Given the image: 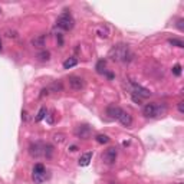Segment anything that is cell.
Segmentation results:
<instances>
[{
    "label": "cell",
    "instance_id": "obj_1",
    "mask_svg": "<svg viewBox=\"0 0 184 184\" xmlns=\"http://www.w3.org/2000/svg\"><path fill=\"white\" fill-rule=\"evenodd\" d=\"M109 58L112 59L114 62H128L131 59V52L128 45H124V43H118L115 45L111 51H109Z\"/></svg>",
    "mask_w": 184,
    "mask_h": 184
},
{
    "label": "cell",
    "instance_id": "obj_2",
    "mask_svg": "<svg viewBox=\"0 0 184 184\" xmlns=\"http://www.w3.org/2000/svg\"><path fill=\"white\" fill-rule=\"evenodd\" d=\"M75 24V20H73V17H72L71 13L65 12V13H62L61 16L58 17V20H56V26L63 29V30H71L72 27Z\"/></svg>",
    "mask_w": 184,
    "mask_h": 184
},
{
    "label": "cell",
    "instance_id": "obj_3",
    "mask_svg": "<svg viewBox=\"0 0 184 184\" xmlns=\"http://www.w3.org/2000/svg\"><path fill=\"white\" fill-rule=\"evenodd\" d=\"M165 111V108H161L160 105L157 104H147L143 108V115L147 116V118H155V116L161 115V114Z\"/></svg>",
    "mask_w": 184,
    "mask_h": 184
},
{
    "label": "cell",
    "instance_id": "obj_4",
    "mask_svg": "<svg viewBox=\"0 0 184 184\" xmlns=\"http://www.w3.org/2000/svg\"><path fill=\"white\" fill-rule=\"evenodd\" d=\"M131 88H133V92L131 94H135V95H138L140 98H150L151 96V91L150 89L144 88L143 85H140V84H137V82L131 81Z\"/></svg>",
    "mask_w": 184,
    "mask_h": 184
},
{
    "label": "cell",
    "instance_id": "obj_5",
    "mask_svg": "<svg viewBox=\"0 0 184 184\" xmlns=\"http://www.w3.org/2000/svg\"><path fill=\"white\" fill-rule=\"evenodd\" d=\"M116 155H118V151H116V148L115 147H109V148H106L105 151H104V154H102V161L105 164H114L116 161Z\"/></svg>",
    "mask_w": 184,
    "mask_h": 184
},
{
    "label": "cell",
    "instance_id": "obj_6",
    "mask_svg": "<svg viewBox=\"0 0 184 184\" xmlns=\"http://www.w3.org/2000/svg\"><path fill=\"white\" fill-rule=\"evenodd\" d=\"M69 86H71L72 89H75V91H81V89H84V86H85V81H84L81 76L72 75V76H69Z\"/></svg>",
    "mask_w": 184,
    "mask_h": 184
},
{
    "label": "cell",
    "instance_id": "obj_7",
    "mask_svg": "<svg viewBox=\"0 0 184 184\" xmlns=\"http://www.w3.org/2000/svg\"><path fill=\"white\" fill-rule=\"evenodd\" d=\"M29 154L35 158H39L41 155H43V145H42L41 143L30 144V147H29Z\"/></svg>",
    "mask_w": 184,
    "mask_h": 184
},
{
    "label": "cell",
    "instance_id": "obj_8",
    "mask_svg": "<svg viewBox=\"0 0 184 184\" xmlns=\"http://www.w3.org/2000/svg\"><path fill=\"white\" fill-rule=\"evenodd\" d=\"M75 135L78 137V138L86 140V138H89V135H91V128H89L88 125H79V127H76Z\"/></svg>",
    "mask_w": 184,
    "mask_h": 184
},
{
    "label": "cell",
    "instance_id": "obj_9",
    "mask_svg": "<svg viewBox=\"0 0 184 184\" xmlns=\"http://www.w3.org/2000/svg\"><path fill=\"white\" fill-rule=\"evenodd\" d=\"M121 112H122V109L119 108V106H116V105H109L108 108H106V115H109L114 119H118V116L121 115Z\"/></svg>",
    "mask_w": 184,
    "mask_h": 184
},
{
    "label": "cell",
    "instance_id": "obj_10",
    "mask_svg": "<svg viewBox=\"0 0 184 184\" xmlns=\"http://www.w3.org/2000/svg\"><path fill=\"white\" fill-rule=\"evenodd\" d=\"M92 151H88V153H85V154H82L81 157H79V165L81 167H86V165H89V163H91V160H92Z\"/></svg>",
    "mask_w": 184,
    "mask_h": 184
},
{
    "label": "cell",
    "instance_id": "obj_11",
    "mask_svg": "<svg viewBox=\"0 0 184 184\" xmlns=\"http://www.w3.org/2000/svg\"><path fill=\"white\" fill-rule=\"evenodd\" d=\"M118 121L122 124V125H125V127H131V124H133V118H131V115L128 112H125V111L121 112V115L118 116Z\"/></svg>",
    "mask_w": 184,
    "mask_h": 184
},
{
    "label": "cell",
    "instance_id": "obj_12",
    "mask_svg": "<svg viewBox=\"0 0 184 184\" xmlns=\"http://www.w3.org/2000/svg\"><path fill=\"white\" fill-rule=\"evenodd\" d=\"M45 41H46V36H45V35H39V36H35V38L32 39L30 43L35 48H42V46H45Z\"/></svg>",
    "mask_w": 184,
    "mask_h": 184
},
{
    "label": "cell",
    "instance_id": "obj_13",
    "mask_svg": "<svg viewBox=\"0 0 184 184\" xmlns=\"http://www.w3.org/2000/svg\"><path fill=\"white\" fill-rule=\"evenodd\" d=\"M76 65H78V59L72 56V58H68L65 62H63V69H71Z\"/></svg>",
    "mask_w": 184,
    "mask_h": 184
},
{
    "label": "cell",
    "instance_id": "obj_14",
    "mask_svg": "<svg viewBox=\"0 0 184 184\" xmlns=\"http://www.w3.org/2000/svg\"><path fill=\"white\" fill-rule=\"evenodd\" d=\"M46 173H48V171H46ZM46 173H42V174H33V176H32V177H33V181L36 184H42L43 183L45 180H48V174Z\"/></svg>",
    "mask_w": 184,
    "mask_h": 184
},
{
    "label": "cell",
    "instance_id": "obj_15",
    "mask_svg": "<svg viewBox=\"0 0 184 184\" xmlns=\"http://www.w3.org/2000/svg\"><path fill=\"white\" fill-rule=\"evenodd\" d=\"M36 58H38L41 62H48L49 59H51V52L49 51H41L38 55H36Z\"/></svg>",
    "mask_w": 184,
    "mask_h": 184
},
{
    "label": "cell",
    "instance_id": "obj_16",
    "mask_svg": "<svg viewBox=\"0 0 184 184\" xmlns=\"http://www.w3.org/2000/svg\"><path fill=\"white\" fill-rule=\"evenodd\" d=\"M96 33H98L99 38H104V39H106L109 36V30L106 26H99L98 29H96Z\"/></svg>",
    "mask_w": 184,
    "mask_h": 184
},
{
    "label": "cell",
    "instance_id": "obj_17",
    "mask_svg": "<svg viewBox=\"0 0 184 184\" xmlns=\"http://www.w3.org/2000/svg\"><path fill=\"white\" fill-rule=\"evenodd\" d=\"M52 154H53V147H52L51 144H45L43 145V155L46 158H51Z\"/></svg>",
    "mask_w": 184,
    "mask_h": 184
},
{
    "label": "cell",
    "instance_id": "obj_18",
    "mask_svg": "<svg viewBox=\"0 0 184 184\" xmlns=\"http://www.w3.org/2000/svg\"><path fill=\"white\" fill-rule=\"evenodd\" d=\"M105 66H106V62L104 61V59H101V61H98V63H96L95 69L98 73H105Z\"/></svg>",
    "mask_w": 184,
    "mask_h": 184
},
{
    "label": "cell",
    "instance_id": "obj_19",
    "mask_svg": "<svg viewBox=\"0 0 184 184\" xmlns=\"http://www.w3.org/2000/svg\"><path fill=\"white\" fill-rule=\"evenodd\" d=\"M46 114H48V109L45 108V106H42V108L39 109L38 116H36V122H41L42 119H45V118H46Z\"/></svg>",
    "mask_w": 184,
    "mask_h": 184
},
{
    "label": "cell",
    "instance_id": "obj_20",
    "mask_svg": "<svg viewBox=\"0 0 184 184\" xmlns=\"http://www.w3.org/2000/svg\"><path fill=\"white\" fill-rule=\"evenodd\" d=\"M42 173H46V168H45L43 164H35L33 174H42Z\"/></svg>",
    "mask_w": 184,
    "mask_h": 184
},
{
    "label": "cell",
    "instance_id": "obj_21",
    "mask_svg": "<svg viewBox=\"0 0 184 184\" xmlns=\"http://www.w3.org/2000/svg\"><path fill=\"white\" fill-rule=\"evenodd\" d=\"M96 143H99V144H106L109 141V137L108 135H105V134H99V135H96Z\"/></svg>",
    "mask_w": 184,
    "mask_h": 184
},
{
    "label": "cell",
    "instance_id": "obj_22",
    "mask_svg": "<svg viewBox=\"0 0 184 184\" xmlns=\"http://www.w3.org/2000/svg\"><path fill=\"white\" fill-rule=\"evenodd\" d=\"M170 45H173V46H177V48H184V43L183 41H180V39H170Z\"/></svg>",
    "mask_w": 184,
    "mask_h": 184
},
{
    "label": "cell",
    "instance_id": "obj_23",
    "mask_svg": "<svg viewBox=\"0 0 184 184\" xmlns=\"http://www.w3.org/2000/svg\"><path fill=\"white\" fill-rule=\"evenodd\" d=\"M49 89H52V91H55V92H58V91H62V84L61 82H53L51 85V88Z\"/></svg>",
    "mask_w": 184,
    "mask_h": 184
},
{
    "label": "cell",
    "instance_id": "obj_24",
    "mask_svg": "<svg viewBox=\"0 0 184 184\" xmlns=\"http://www.w3.org/2000/svg\"><path fill=\"white\" fill-rule=\"evenodd\" d=\"M171 71H173V73L176 76H180L181 75V65H178V63H177V65H174Z\"/></svg>",
    "mask_w": 184,
    "mask_h": 184
},
{
    "label": "cell",
    "instance_id": "obj_25",
    "mask_svg": "<svg viewBox=\"0 0 184 184\" xmlns=\"http://www.w3.org/2000/svg\"><path fill=\"white\" fill-rule=\"evenodd\" d=\"M53 119H55V112L53 111H51L49 114H46V121H48V124H53Z\"/></svg>",
    "mask_w": 184,
    "mask_h": 184
},
{
    "label": "cell",
    "instance_id": "obj_26",
    "mask_svg": "<svg viewBox=\"0 0 184 184\" xmlns=\"http://www.w3.org/2000/svg\"><path fill=\"white\" fill-rule=\"evenodd\" d=\"M63 138H65V135H63V134H55V135H53V140L56 141V143H62V141H63Z\"/></svg>",
    "mask_w": 184,
    "mask_h": 184
},
{
    "label": "cell",
    "instance_id": "obj_27",
    "mask_svg": "<svg viewBox=\"0 0 184 184\" xmlns=\"http://www.w3.org/2000/svg\"><path fill=\"white\" fill-rule=\"evenodd\" d=\"M6 36L7 38H17V32H14V30H6Z\"/></svg>",
    "mask_w": 184,
    "mask_h": 184
},
{
    "label": "cell",
    "instance_id": "obj_28",
    "mask_svg": "<svg viewBox=\"0 0 184 184\" xmlns=\"http://www.w3.org/2000/svg\"><path fill=\"white\" fill-rule=\"evenodd\" d=\"M131 96H133V101L134 102H137V104H140L141 101H143V98H140V96L135 95V94H131Z\"/></svg>",
    "mask_w": 184,
    "mask_h": 184
},
{
    "label": "cell",
    "instance_id": "obj_29",
    "mask_svg": "<svg viewBox=\"0 0 184 184\" xmlns=\"http://www.w3.org/2000/svg\"><path fill=\"white\" fill-rule=\"evenodd\" d=\"M183 104H184V102H183V101H180V102H178V111H180V112H181V114H183V112H184V106H183Z\"/></svg>",
    "mask_w": 184,
    "mask_h": 184
},
{
    "label": "cell",
    "instance_id": "obj_30",
    "mask_svg": "<svg viewBox=\"0 0 184 184\" xmlns=\"http://www.w3.org/2000/svg\"><path fill=\"white\" fill-rule=\"evenodd\" d=\"M183 19H180V20H178V23H177V27H178V29H180V30H183V29H184V26H183Z\"/></svg>",
    "mask_w": 184,
    "mask_h": 184
},
{
    "label": "cell",
    "instance_id": "obj_31",
    "mask_svg": "<svg viewBox=\"0 0 184 184\" xmlns=\"http://www.w3.org/2000/svg\"><path fill=\"white\" fill-rule=\"evenodd\" d=\"M76 150H78V148H76V145H72L71 147V151H76Z\"/></svg>",
    "mask_w": 184,
    "mask_h": 184
},
{
    "label": "cell",
    "instance_id": "obj_32",
    "mask_svg": "<svg viewBox=\"0 0 184 184\" xmlns=\"http://www.w3.org/2000/svg\"><path fill=\"white\" fill-rule=\"evenodd\" d=\"M0 51H2V41H0Z\"/></svg>",
    "mask_w": 184,
    "mask_h": 184
},
{
    "label": "cell",
    "instance_id": "obj_33",
    "mask_svg": "<svg viewBox=\"0 0 184 184\" xmlns=\"http://www.w3.org/2000/svg\"><path fill=\"white\" fill-rule=\"evenodd\" d=\"M180 184H183V183H180Z\"/></svg>",
    "mask_w": 184,
    "mask_h": 184
},
{
    "label": "cell",
    "instance_id": "obj_34",
    "mask_svg": "<svg viewBox=\"0 0 184 184\" xmlns=\"http://www.w3.org/2000/svg\"><path fill=\"white\" fill-rule=\"evenodd\" d=\"M0 12H2V10H0Z\"/></svg>",
    "mask_w": 184,
    "mask_h": 184
}]
</instances>
